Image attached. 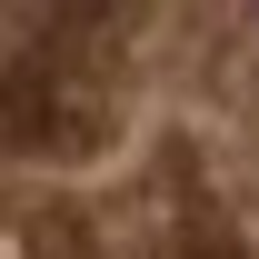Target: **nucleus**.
Segmentation results:
<instances>
[{
    "instance_id": "obj_1",
    "label": "nucleus",
    "mask_w": 259,
    "mask_h": 259,
    "mask_svg": "<svg viewBox=\"0 0 259 259\" xmlns=\"http://www.w3.org/2000/svg\"><path fill=\"white\" fill-rule=\"evenodd\" d=\"M90 110L70 100V80L50 60H10L0 70V140H20V150H40V140H60V130H80Z\"/></svg>"
}]
</instances>
